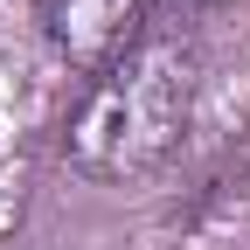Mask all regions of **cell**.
<instances>
[{
    "instance_id": "2",
    "label": "cell",
    "mask_w": 250,
    "mask_h": 250,
    "mask_svg": "<svg viewBox=\"0 0 250 250\" xmlns=\"http://www.w3.org/2000/svg\"><path fill=\"white\" fill-rule=\"evenodd\" d=\"M153 28V0H49L42 7V35L70 70L98 77Z\"/></svg>"
},
{
    "instance_id": "1",
    "label": "cell",
    "mask_w": 250,
    "mask_h": 250,
    "mask_svg": "<svg viewBox=\"0 0 250 250\" xmlns=\"http://www.w3.org/2000/svg\"><path fill=\"white\" fill-rule=\"evenodd\" d=\"M202 98V42L181 21H153L111 70L83 83V98L62 125V167L83 181H139L167 167L188 139V118Z\"/></svg>"
}]
</instances>
